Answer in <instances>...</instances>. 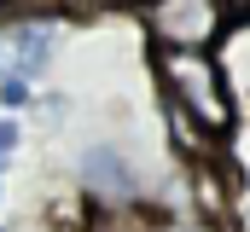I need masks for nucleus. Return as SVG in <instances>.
Instances as JSON below:
<instances>
[{
  "label": "nucleus",
  "instance_id": "3",
  "mask_svg": "<svg viewBox=\"0 0 250 232\" xmlns=\"http://www.w3.org/2000/svg\"><path fill=\"white\" fill-rule=\"evenodd\" d=\"M82 186L99 197V203H134V192H140V180H134V169H128V157L117 151V145H87L82 151Z\"/></svg>",
  "mask_w": 250,
  "mask_h": 232
},
{
  "label": "nucleus",
  "instance_id": "7",
  "mask_svg": "<svg viewBox=\"0 0 250 232\" xmlns=\"http://www.w3.org/2000/svg\"><path fill=\"white\" fill-rule=\"evenodd\" d=\"M12 151H18V128H12V122H0V163H6Z\"/></svg>",
  "mask_w": 250,
  "mask_h": 232
},
{
  "label": "nucleus",
  "instance_id": "1",
  "mask_svg": "<svg viewBox=\"0 0 250 232\" xmlns=\"http://www.w3.org/2000/svg\"><path fill=\"white\" fill-rule=\"evenodd\" d=\"M151 76H157V87H163L169 111L187 116L198 134H209V139H227V134H233L239 105H233V93H227V76H221L215 53L151 47Z\"/></svg>",
  "mask_w": 250,
  "mask_h": 232
},
{
  "label": "nucleus",
  "instance_id": "6",
  "mask_svg": "<svg viewBox=\"0 0 250 232\" xmlns=\"http://www.w3.org/2000/svg\"><path fill=\"white\" fill-rule=\"evenodd\" d=\"M0 105H6V111H23V105H29V76L12 70V76L0 81Z\"/></svg>",
  "mask_w": 250,
  "mask_h": 232
},
{
  "label": "nucleus",
  "instance_id": "5",
  "mask_svg": "<svg viewBox=\"0 0 250 232\" xmlns=\"http://www.w3.org/2000/svg\"><path fill=\"white\" fill-rule=\"evenodd\" d=\"M192 197H198V209H204V215H227V203H233V197H227V180H221L215 163H204V169L192 174Z\"/></svg>",
  "mask_w": 250,
  "mask_h": 232
},
{
  "label": "nucleus",
  "instance_id": "4",
  "mask_svg": "<svg viewBox=\"0 0 250 232\" xmlns=\"http://www.w3.org/2000/svg\"><path fill=\"white\" fill-rule=\"evenodd\" d=\"M64 41V23L59 18H18L12 29H6V53H12V70L18 76H41L53 53H59Z\"/></svg>",
  "mask_w": 250,
  "mask_h": 232
},
{
  "label": "nucleus",
  "instance_id": "8",
  "mask_svg": "<svg viewBox=\"0 0 250 232\" xmlns=\"http://www.w3.org/2000/svg\"><path fill=\"white\" fill-rule=\"evenodd\" d=\"M0 111H6V105H0Z\"/></svg>",
  "mask_w": 250,
  "mask_h": 232
},
{
  "label": "nucleus",
  "instance_id": "2",
  "mask_svg": "<svg viewBox=\"0 0 250 232\" xmlns=\"http://www.w3.org/2000/svg\"><path fill=\"white\" fill-rule=\"evenodd\" d=\"M140 23L151 47L209 53L233 23V0H140Z\"/></svg>",
  "mask_w": 250,
  "mask_h": 232
}]
</instances>
